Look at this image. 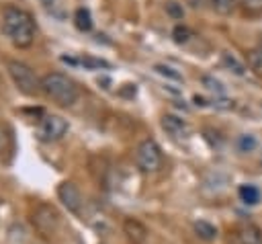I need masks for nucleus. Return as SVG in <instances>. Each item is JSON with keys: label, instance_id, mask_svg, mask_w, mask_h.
<instances>
[{"label": "nucleus", "instance_id": "39448f33", "mask_svg": "<svg viewBox=\"0 0 262 244\" xmlns=\"http://www.w3.org/2000/svg\"><path fill=\"white\" fill-rule=\"evenodd\" d=\"M37 131L43 141H57L68 133V121L59 115H45Z\"/></svg>", "mask_w": 262, "mask_h": 244}, {"label": "nucleus", "instance_id": "412c9836", "mask_svg": "<svg viewBox=\"0 0 262 244\" xmlns=\"http://www.w3.org/2000/svg\"><path fill=\"white\" fill-rule=\"evenodd\" d=\"M154 70H156L160 76H166V78H170V80H176V82H180V80H182V74H180V72H176L174 68L166 66V64H156V66H154Z\"/></svg>", "mask_w": 262, "mask_h": 244}, {"label": "nucleus", "instance_id": "9b49d317", "mask_svg": "<svg viewBox=\"0 0 262 244\" xmlns=\"http://www.w3.org/2000/svg\"><path fill=\"white\" fill-rule=\"evenodd\" d=\"M192 228H194V234L201 238V240H205V242H211V240H215L217 238V228L211 223V221H207V219H199V221H194L192 223Z\"/></svg>", "mask_w": 262, "mask_h": 244}, {"label": "nucleus", "instance_id": "a211bd4d", "mask_svg": "<svg viewBox=\"0 0 262 244\" xmlns=\"http://www.w3.org/2000/svg\"><path fill=\"white\" fill-rule=\"evenodd\" d=\"M190 37H192V31H190L186 25H176V27L172 29V39H174V43H178V45L188 43Z\"/></svg>", "mask_w": 262, "mask_h": 244}, {"label": "nucleus", "instance_id": "aec40b11", "mask_svg": "<svg viewBox=\"0 0 262 244\" xmlns=\"http://www.w3.org/2000/svg\"><path fill=\"white\" fill-rule=\"evenodd\" d=\"M256 137L254 135H250V133H242L239 137H237V141H235V146H237V150L239 152H244V154H248V152H254L256 150Z\"/></svg>", "mask_w": 262, "mask_h": 244}, {"label": "nucleus", "instance_id": "5701e85b", "mask_svg": "<svg viewBox=\"0 0 262 244\" xmlns=\"http://www.w3.org/2000/svg\"><path fill=\"white\" fill-rule=\"evenodd\" d=\"M6 152H10V135H8V131L0 125V156H4Z\"/></svg>", "mask_w": 262, "mask_h": 244}, {"label": "nucleus", "instance_id": "ddd939ff", "mask_svg": "<svg viewBox=\"0 0 262 244\" xmlns=\"http://www.w3.org/2000/svg\"><path fill=\"white\" fill-rule=\"evenodd\" d=\"M221 62H223V66H225L229 72H233L235 76H244V74H246V66H244L233 53L223 51V53H221Z\"/></svg>", "mask_w": 262, "mask_h": 244}, {"label": "nucleus", "instance_id": "dca6fc26", "mask_svg": "<svg viewBox=\"0 0 262 244\" xmlns=\"http://www.w3.org/2000/svg\"><path fill=\"white\" fill-rule=\"evenodd\" d=\"M45 10L55 16V18H66V6H63V0H41Z\"/></svg>", "mask_w": 262, "mask_h": 244}, {"label": "nucleus", "instance_id": "f257e3e1", "mask_svg": "<svg viewBox=\"0 0 262 244\" xmlns=\"http://www.w3.org/2000/svg\"><path fill=\"white\" fill-rule=\"evenodd\" d=\"M2 31L14 47H29L35 41V23L31 14L16 6H6L2 12Z\"/></svg>", "mask_w": 262, "mask_h": 244}, {"label": "nucleus", "instance_id": "f3484780", "mask_svg": "<svg viewBox=\"0 0 262 244\" xmlns=\"http://www.w3.org/2000/svg\"><path fill=\"white\" fill-rule=\"evenodd\" d=\"M209 4H211V8H213L217 14H221V16L231 14L233 8H235V0H209Z\"/></svg>", "mask_w": 262, "mask_h": 244}, {"label": "nucleus", "instance_id": "f03ea898", "mask_svg": "<svg viewBox=\"0 0 262 244\" xmlns=\"http://www.w3.org/2000/svg\"><path fill=\"white\" fill-rule=\"evenodd\" d=\"M41 90L61 107H72L78 100V86L61 72H49L41 78Z\"/></svg>", "mask_w": 262, "mask_h": 244}, {"label": "nucleus", "instance_id": "1a4fd4ad", "mask_svg": "<svg viewBox=\"0 0 262 244\" xmlns=\"http://www.w3.org/2000/svg\"><path fill=\"white\" fill-rule=\"evenodd\" d=\"M162 127H164L170 135H174V137H186V135H188V125H186V121L180 119V117H176V115H164V117H162Z\"/></svg>", "mask_w": 262, "mask_h": 244}, {"label": "nucleus", "instance_id": "2eb2a0df", "mask_svg": "<svg viewBox=\"0 0 262 244\" xmlns=\"http://www.w3.org/2000/svg\"><path fill=\"white\" fill-rule=\"evenodd\" d=\"M237 195L239 199L246 203V205H256L260 201V191L254 187V185H242L237 189Z\"/></svg>", "mask_w": 262, "mask_h": 244}, {"label": "nucleus", "instance_id": "6e6552de", "mask_svg": "<svg viewBox=\"0 0 262 244\" xmlns=\"http://www.w3.org/2000/svg\"><path fill=\"white\" fill-rule=\"evenodd\" d=\"M123 230H125L127 238H129L133 244H145V240H147V230H145V226H143L141 221L129 217V219H125Z\"/></svg>", "mask_w": 262, "mask_h": 244}, {"label": "nucleus", "instance_id": "6ab92c4d", "mask_svg": "<svg viewBox=\"0 0 262 244\" xmlns=\"http://www.w3.org/2000/svg\"><path fill=\"white\" fill-rule=\"evenodd\" d=\"M201 82H203V86H205L209 92H215V96H223V94H225V86H223L217 78H213V76H203Z\"/></svg>", "mask_w": 262, "mask_h": 244}, {"label": "nucleus", "instance_id": "f8f14e48", "mask_svg": "<svg viewBox=\"0 0 262 244\" xmlns=\"http://www.w3.org/2000/svg\"><path fill=\"white\" fill-rule=\"evenodd\" d=\"M74 25H76V29L82 31V33H88V31L92 29V16H90L88 8H84V6L76 8V12H74Z\"/></svg>", "mask_w": 262, "mask_h": 244}, {"label": "nucleus", "instance_id": "4468645a", "mask_svg": "<svg viewBox=\"0 0 262 244\" xmlns=\"http://www.w3.org/2000/svg\"><path fill=\"white\" fill-rule=\"evenodd\" d=\"M248 68L256 76H262V43L248 51Z\"/></svg>", "mask_w": 262, "mask_h": 244}, {"label": "nucleus", "instance_id": "4be33fe9", "mask_svg": "<svg viewBox=\"0 0 262 244\" xmlns=\"http://www.w3.org/2000/svg\"><path fill=\"white\" fill-rule=\"evenodd\" d=\"M166 12H168L172 18H182V16H184V10H182V6H180L178 2H174V0L166 2Z\"/></svg>", "mask_w": 262, "mask_h": 244}, {"label": "nucleus", "instance_id": "7ed1b4c3", "mask_svg": "<svg viewBox=\"0 0 262 244\" xmlns=\"http://www.w3.org/2000/svg\"><path fill=\"white\" fill-rule=\"evenodd\" d=\"M6 70H8V76L12 78L14 86L27 94V96H35L41 92V78H37L35 70L31 66H27L25 62H18V59H10L6 64Z\"/></svg>", "mask_w": 262, "mask_h": 244}, {"label": "nucleus", "instance_id": "423d86ee", "mask_svg": "<svg viewBox=\"0 0 262 244\" xmlns=\"http://www.w3.org/2000/svg\"><path fill=\"white\" fill-rule=\"evenodd\" d=\"M57 211L51 207V205H39L35 211H33V217H31V221H33V226L41 232V234H51L53 230H55V226H57Z\"/></svg>", "mask_w": 262, "mask_h": 244}, {"label": "nucleus", "instance_id": "20e7f679", "mask_svg": "<svg viewBox=\"0 0 262 244\" xmlns=\"http://www.w3.org/2000/svg\"><path fill=\"white\" fill-rule=\"evenodd\" d=\"M135 164L141 172H156L162 168V150L154 139H145L137 146Z\"/></svg>", "mask_w": 262, "mask_h": 244}, {"label": "nucleus", "instance_id": "b1692460", "mask_svg": "<svg viewBox=\"0 0 262 244\" xmlns=\"http://www.w3.org/2000/svg\"><path fill=\"white\" fill-rule=\"evenodd\" d=\"M242 6L248 10V12H262V0H242Z\"/></svg>", "mask_w": 262, "mask_h": 244}, {"label": "nucleus", "instance_id": "9d476101", "mask_svg": "<svg viewBox=\"0 0 262 244\" xmlns=\"http://www.w3.org/2000/svg\"><path fill=\"white\" fill-rule=\"evenodd\" d=\"M237 242L239 244H262V230L254 223H246L237 230Z\"/></svg>", "mask_w": 262, "mask_h": 244}, {"label": "nucleus", "instance_id": "0eeeda50", "mask_svg": "<svg viewBox=\"0 0 262 244\" xmlns=\"http://www.w3.org/2000/svg\"><path fill=\"white\" fill-rule=\"evenodd\" d=\"M57 197L68 207V211H72V213H78L80 211V207H82V195H80V191H78V187L74 182H70V180L59 182Z\"/></svg>", "mask_w": 262, "mask_h": 244}]
</instances>
